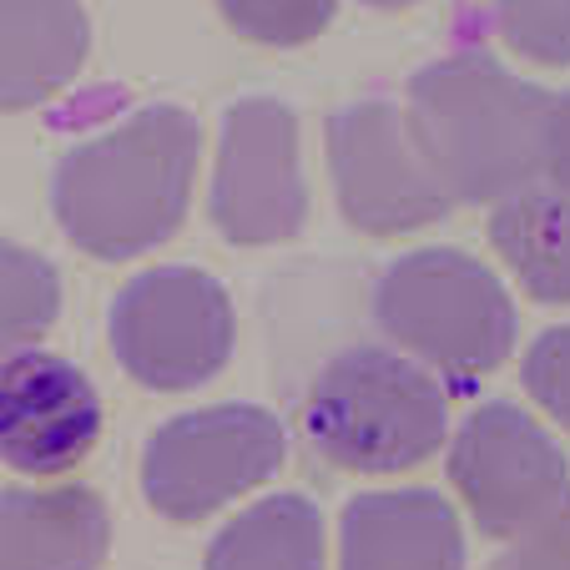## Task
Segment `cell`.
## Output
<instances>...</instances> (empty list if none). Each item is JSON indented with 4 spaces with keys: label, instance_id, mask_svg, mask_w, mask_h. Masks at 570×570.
Instances as JSON below:
<instances>
[{
    "label": "cell",
    "instance_id": "1",
    "mask_svg": "<svg viewBox=\"0 0 570 570\" xmlns=\"http://www.w3.org/2000/svg\"><path fill=\"white\" fill-rule=\"evenodd\" d=\"M203 127L193 111L173 101L141 107L56 161L51 213L61 233L91 258H141L183 227Z\"/></svg>",
    "mask_w": 570,
    "mask_h": 570
},
{
    "label": "cell",
    "instance_id": "2",
    "mask_svg": "<svg viewBox=\"0 0 570 570\" xmlns=\"http://www.w3.org/2000/svg\"><path fill=\"white\" fill-rule=\"evenodd\" d=\"M550 91L490 51H450L410 81V127L454 203H505L535 187Z\"/></svg>",
    "mask_w": 570,
    "mask_h": 570
},
{
    "label": "cell",
    "instance_id": "3",
    "mask_svg": "<svg viewBox=\"0 0 570 570\" xmlns=\"http://www.w3.org/2000/svg\"><path fill=\"white\" fill-rule=\"evenodd\" d=\"M303 434L338 470L399 474L444 450L450 399L410 354L354 344L318 368L303 399Z\"/></svg>",
    "mask_w": 570,
    "mask_h": 570
},
{
    "label": "cell",
    "instance_id": "4",
    "mask_svg": "<svg viewBox=\"0 0 570 570\" xmlns=\"http://www.w3.org/2000/svg\"><path fill=\"white\" fill-rule=\"evenodd\" d=\"M374 323L389 344L460 389L495 374L520 328L505 283L460 248H420L389 263L374 288Z\"/></svg>",
    "mask_w": 570,
    "mask_h": 570
},
{
    "label": "cell",
    "instance_id": "5",
    "mask_svg": "<svg viewBox=\"0 0 570 570\" xmlns=\"http://www.w3.org/2000/svg\"><path fill=\"white\" fill-rule=\"evenodd\" d=\"M288 464V430L263 404H213L167 420L141 454V495L161 520L197 525Z\"/></svg>",
    "mask_w": 570,
    "mask_h": 570
},
{
    "label": "cell",
    "instance_id": "6",
    "mask_svg": "<svg viewBox=\"0 0 570 570\" xmlns=\"http://www.w3.org/2000/svg\"><path fill=\"white\" fill-rule=\"evenodd\" d=\"M111 354L141 389L187 394L217 379L237 344L227 288L203 268H147L111 298Z\"/></svg>",
    "mask_w": 570,
    "mask_h": 570
},
{
    "label": "cell",
    "instance_id": "7",
    "mask_svg": "<svg viewBox=\"0 0 570 570\" xmlns=\"http://www.w3.org/2000/svg\"><path fill=\"white\" fill-rule=\"evenodd\" d=\"M328 173L344 223L368 237L420 233L454 207L410 117L384 97L348 101L328 117Z\"/></svg>",
    "mask_w": 570,
    "mask_h": 570
},
{
    "label": "cell",
    "instance_id": "8",
    "mask_svg": "<svg viewBox=\"0 0 570 570\" xmlns=\"http://www.w3.org/2000/svg\"><path fill=\"white\" fill-rule=\"evenodd\" d=\"M450 484L490 540H510L570 505L566 450L535 414L515 410L510 399L470 410V420L454 430Z\"/></svg>",
    "mask_w": 570,
    "mask_h": 570
},
{
    "label": "cell",
    "instance_id": "9",
    "mask_svg": "<svg viewBox=\"0 0 570 570\" xmlns=\"http://www.w3.org/2000/svg\"><path fill=\"white\" fill-rule=\"evenodd\" d=\"M207 213L233 248H273L303 233L308 183L293 107L273 97H243L227 107Z\"/></svg>",
    "mask_w": 570,
    "mask_h": 570
},
{
    "label": "cell",
    "instance_id": "10",
    "mask_svg": "<svg viewBox=\"0 0 570 570\" xmlns=\"http://www.w3.org/2000/svg\"><path fill=\"white\" fill-rule=\"evenodd\" d=\"M101 440V394L61 354L0 358V464L16 474H66Z\"/></svg>",
    "mask_w": 570,
    "mask_h": 570
},
{
    "label": "cell",
    "instance_id": "11",
    "mask_svg": "<svg viewBox=\"0 0 570 570\" xmlns=\"http://www.w3.org/2000/svg\"><path fill=\"white\" fill-rule=\"evenodd\" d=\"M338 570H464V530L440 490H379L344 505Z\"/></svg>",
    "mask_w": 570,
    "mask_h": 570
},
{
    "label": "cell",
    "instance_id": "12",
    "mask_svg": "<svg viewBox=\"0 0 570 570\" xmlns=\"http://www.w3.org/2000/svg\"><path fill=\"white\" fill-rule=\"evenodd\" d=\"M91 51L81 0H0V111H36L71 87Z\"/></svg>",
    "mask_w": 570,
    "mask_h": 570
},
{
    "label": "cell",
    "instance_id": "13",
    "mask_svg": "<svg viewBox=\"0 0 570 570\" xmlns=\"http://www.w3.org/2000/svg\"><path fill=\"white\" fill-rule=\"evenodd\" d=\"M111 515L97 490H0V570H101Z\"/></svg>",
    "mask_w": 570,
    "mask_h": 570
},
{
    "label": "cell",
    "instance_id": "14",
    "mask_svg": "<svg viewBox=\"0 0 570 570\" xmlns=\"http://www.w3.org/2000/svg\"><path fill=\"white\" fill-rule=\"evenodd\" d=\"M490 243L535 303H570V197L525 187L495 203Z\"/></svg>",
    "mask_w": 570,
    "mask_h": 570
},
{
    "label": "cell",
    "instance_id": "15",
    "mask_svg": "<svg viewBox=\"0 0 570 570\" xmlns=\"http://www.w3.org/2000/svg\"><path fill=\"white\" fill-rule=\"evenodd\" d=\"M203 570H323V515L308 495H268L217 530Z\"/></svg>",
    "mask_w": 570,
    "mask_h": 570
},
{
    "label": "cell",
    "instance_id": "16",
    "mask_svg": "<svg viewBox=\"0 0 570 570\" xmlns=\"http://www.w3.org/2000/svg\"><path fill=\"white\" fill-rule=\"evenodd\" d=\"M61 313V273L51 258L0 237V358L26 354Z\"/></svg>",
    "mask_w": 570,
    "mask_h": 570
},
{
    "label": "cell",
    "instance_id": "17",
    "mask_svg": "<svg viewBox=\"0 0 570 570\" xmlns=\"http://www.w3.org/2000/svg\"><path fill=\"white\" fill-rule=\"evenodd\" d=\"M223 21L243 41L293 51V46L318 41L338 16V0H217Z\"/></svg>",
    "mask_w": 570,
    "mask_h": 570
},
{
    "label": "cell",
    "instance_id": "18",
    "mask_svg": "<svg viewBox=\"0 0 570 570\" xmlns=\"http://www.w3.org/2000/svg\"><path fill=\"white\" fill-rule=\"evenodd\" d=\"M500 36L540 66H570V0H484Z\"/></svg>",
    "mask_w": 570,
    "mask_h": 570
},
{
    "label": "cell",
    "instance_id": "19",
    "mask_svg": "<svg viewBox=\"0 0 570 570\" xmlns=\"http://www.w3.org/2000/svg\"><path fill=\"white\" fill-rule=\"evenodd\" d=\"M520 379H525V394L570 434V323L546 328V334L525 348Z\"/></svg>",
    "mask_w": 570,
    "mask_h": 570
},
{
    "label": "cell",
    "instance_id": "20",
    "mask_svg": "<svg viewBox=\"0 0 570 570\" xmlns=\"http://www.w3.org/2000/svg\"><path fill=\"white\" fill-rule=\"evenodd\" d=\"M490 570H570V505L510 535V546L500 550Z\"/></svg>",
    "mask_w": 570,
    "mask_h": 570
},
{
    "label": "cell",
    "instance_id": "21",
    "mask_svg": "<svg viewBox=\"0 0 570 570\" xmlns=\"http://www.w3.org/2000/svg\"><path fill=\"white\" fill-rule=\"evenodd\" d=\"M540 177H550V193L570 197V91L550 97L546 131H540Z\"/></svg>",
    "mask_w": 570,
    "mask_h": 570
},
{
    "label": "cell",
    "instance_id": "22",
    "mask_svg": "<svg viewBox=\"0 0 570 570\" xmlns=\"http://www.w3.org/2000/svg\"><path fill=\"white\" fill-rule=\"evenodd\" d=\"M364 6H374V11H410L420 0H364Z\"/></svg>",
    "mask_w": 570,
    "mask_h": 570
}]
</instances>
